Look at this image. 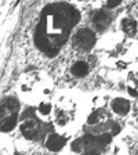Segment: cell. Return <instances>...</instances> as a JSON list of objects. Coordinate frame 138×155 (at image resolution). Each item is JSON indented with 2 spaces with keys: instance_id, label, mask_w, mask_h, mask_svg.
Wrapping results in <instances>:
<instances>
[{
  "instance_id": "obj_6",
  "label": "cell",
  "mask_w": 138,
  "mask_h": 155,
  "mask_svg": "<svg viewBox=\"0 0 138 155\" xmlns=\"http://www.w3.org/2000/svg\"><path fill=\"white\" fill-rule=\"evenodd\" d=\"M73 47L79 51H90L97 43V35L90 28H80L72 38Z\"/></svg>"
},
{
  "instance_id": "obj_7",
  "label": "cell",
  "mask_w": 138,
  "mask_h": 155,
  "mask_svg": "<svg viewBox=\"0 0 138 155\" xmlns=\"http://www.w3.org/2000/svg\"><path fill=\"white\" fill-rule=\"evenodd\" d=\"M109 108L115 115L120 116V118H124L131 112V101L124 98V97H116L111 101Z\"/></svg>"
},
{
  "instance_id": "obj_3",
  "label": "cell",
  "mask_w": 138,
  "mask_h": 155,
  "mask_svg": "<svg viewBox=\"0 0 138 155\" xmlns=\"http://www.w3.org/2000/svg\"><path fill=\"white\" fill-rule=\"evenodd\" d=\"M54 123L57 129L62 132H71L77 125V101L69 94L58 97L54 104Z\"/></svg>"
},
{
  "instance_id": "obj_1",
  "label": "cell",
  "mask_w": 138,
  "mask_h": 155,
  "mask_svg": "<svg viewBox=\"0 0 138 155\" xmlns=\"http://www.w3.org/2000/svg\"><path fill=\"white\" fill-rule=\"evenodd\" d=\"M80 11L71 3L57 2L43 7L33 33L35 46L46 57L54 58L80 21Z\"/></svg>"
},
{
  "instance_id": "obj_2",
  "label": "cell",
  "mask_w": 138,
  "mask_h": 155,
  "mask_svg": "<svg viewBox=\"0 0 138 155\" xmlns=\"http://www.w3.org/2000/svg\"><path fill=\"white\" fill-rule=\"evenodd\" d=\"M53 89V81L46 72L29 71L19 79V91L30 104H40L46 101Z\"/></svg>"
},
{
  "instance_id": "obj_5",
  "label": "cell",
  "mask_w": 138,
  "mask_h": 155,
  "mask_svg": "<svg viewBox=\"0 0 138 155\" xmlns=\"http://www.w3.org/2000/svg\"><path fill=\"white\" fill-rule=\"evenodd\" d=\"M19 130L26 140H35L39 139L40 132H42V122L36 118L35 115L29 112H25L22 115V119L19 122Z\"/></svg>"
},
{
  "instance_id": "obj_4",
  "label": "cell",
  "mask_w": 138,
  "mask_h": 155,
  "mask_svg": "<svg viewBox=\"0 0 138 155\" xmlns=\"http://www.w3.org/2000/svg\"><path fill=\"white\" fill-rule=\"evenodd\" d=\"M2 116V132L8 133L14 130L19 119V101L15 97H4L0 108Z\"/></svg>"
},
{
  "instance_id": "obj_8",
  "label": "cell",
  "mask_w": 138,
  "mask_h": 155,
  "mask_svg": "<svg viewBox=\"0 0 138 155\" xmlns=\"http://www.w3.org/2000/svg\"><path fill=\"white\" fill-rule=\"evenodd\" d=\"M66 143H68V137L64 134H59V133H48L44 140L46 148L51 152L61 151Z\"/></svg>"
},
{
  "instance_id": "obj_11",
  "label": "cell",
  "mask_w": 138,
  "mask_h": 155,
  "mask_svg": "<svg viewBox=\"0 0 138 155\" xmlns=\"http://www.w3.org/2000/svg\"><path fill=\"white\" fill-rule=\"evenodd\" d=\"M88 71H90L88 64H87L86 61H82V60L73 62L71 67V74L73 75L75 78H84L88 74Z\"/></svg>"
},
{
  "instance_id": "obj_9",
  "label": "cell",
  "mask_w": 138,
  "mask_h": 155,
  "mask_svg": "<svg viewBox=\"0 0 138 155\" xmlns=\"http://www.w3.org/2000/svg\"><path fill=\"white\" fill-rule=\"evenodd\" d=\"M91 21H93V25L97 32H104L111 25L112 17H111L109 11H106V10H97L94 13L93 18H91Z\"/></svg>"
},
{
  "instance_id": "obj_14",
  "label": "cell",
  "mask_w": 138,
  "mask_h": 155,
  "mask_svg": "<svg viewBox=\"0 0 138 155\" xmlns=\"http://www.w3.org/2000/svg\"><path fill=\"white\" fill-rule=\"evenodd\" d=\"M127 91H129V94H130L131 97H138V90L135 89V87L129 86V87H127Z\"/></svg>"
},
{
  "instance_id": "obj_13",
  "label": "cell",
  "mask_w": 138,
  "mask_h": 155,
  "mask_svg": "<svg viewBox=\"0 0 138 155\" xmlns=\"http://www.w3.org/2000/svg\"><path fill=\"white\" fill-rule=\"evenodd\" d=\"M71 150L72 152H75V154H83L84 151V143H83V139H76L72 141L71 144Z\"/></svg>"
},
{
  "instance_id": "obj_15",
  "label": "cell",
  "mask_w": 138,
  "mask_h": 155,
  "mask_svg": "<svg viewBox=\"0 0 138 155\" xmlns=\"http://www.w3.org/2000/svg\"><path fill=\"white\" fill-rule=\"evenodd\" d=\"M120 2H115V3H106V8H116V7L120 6Z\"/></svg>"
},
{
  "instance_id": "obj_12",
  "label": "cell",
  "mask_w": 138,
  "mask_h": 155,
  "mask_svg": "<svg viewBox=\"0 0 138 155\" xmlns=\"http://www.w3.org/2000/svg\"><path fill=\"white\" fill-rule=\"evenodd\" d=\"M54 112V105L50 101H43L37 105V115L42 119H50Z\"/></svg>"
},
{
  "instance_id": "obj_10",
  "label": "cell",
  "mask_w": 138,
  "mask_h": 155,
  "mask_svg": "<svg viewBox=\"0 0 138 155\" xmlns=\"http://www.w3.org/2000/svg\"><path fill=\"white\" fill-rule=\"evenodd\" d=\"M120 29H122V32L126 36L133 38L138 32V22L133 17H123L120 19Z\"/></svg>"
}]
</instances>
